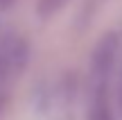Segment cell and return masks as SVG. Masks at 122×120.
Listing matches in <instances>:
<instances>
[{
  "label": "cell",
  "instance_id": "cell-1",
  "mask_svg": "<svg viewBox=\"0 0 122 120\" xmlns=\"http://www.w3.org/2000/svg\"><path fill=\"white\" fill-rule=\"evenodd\" d=\"M27 59H30V48L25 39L9 34L7 39L0 41V89L7 91V84L25 70Z\"/></svg>",
  "mask_w": 122,
  "mask_h": 120
},
{
  "label": "cell",
  "instance_id": "cell-2",
  "mask_svg": "<svg viewBox=\"0 0 122 120\" xmlns=\"http://www.w3.org/2000/svg\"><path fill=\"white\" fill-rule=\"evenodd\" d=\"M120 52V39L118 34L109 32L100 39L91 57V77H111L115 68V59Z\"/></svg>",
  "mask_w": 122,
  "mask_h": 120
},
{
  "label": "cell",
  "instance_id": "cell-3",
  "mask_svg": "<svg viewBox=\"0 0 122 120\" xmlns=\"http://www.w3.org/2000/svg\"><path fill=\"white\" fill-rule=\"evenodd\" d=\"M109 79L111 77H91V104H88V120H118L109 98Z\"/></svg>",
  "mask_w": 122,
  "mask_h": 120
},
{
  "label": "cell",
  "instance_id": "cell-4",
  "mask_svg": "<svg viewBox=\"0 0 122 120\" xmlns=\"http://www.w3.org/2000/svg\"><path fill=\"white\" fill-rule=\"evenodd\" d=\"M63 5H66V0H41L39 2V11H41V16H52Z\"/></svg>",
  "mask_w": 122,
  "mask_h": 120
},
{
  "label": "cell",
  "instance_id": "cell-5",
  "mask_svg": "<svg viewBox=\"0 0 122 120\" xmlns=\"http://www.w3.org/2000/svg\"><path fill=\"white\" fill-rule=\"evenodd\" d=\"M115 107H118V113L122 116V70L118 77V84H115Z\"/></svg>",
  "mask_w": 122,
  "mask_h": 120
},
{
  "label": "cell",
  "instance_id": "cell-6",
  "mask_svg": "<svg viewBox=\"0 0 122 120\" xmlns=\"http://www.w3.org/2000/svg\"><path fill=\"white\" fill-rule=\"evenodd\" d=\"M7 102H9V93L5 89H0V113L5 111V107H7Z\"/></svg>",
  "mask_w": 122,
  "mask_h": 120
},
{
  "label": "cell",
  "instance_id": "cell-7",
  "mask_svg": "<svg viewBox=\"0 0 122 120\" xmlns=\"http://www.w3.org/2000/svg\"><path fill=\"white\" fill-rule=\"evenodd\" d=\"M11 2H14V0H0V9H7V7H11Z\"/></svg>",
  "mask_w": 122,
  "mask_h": 120
}]
</instances>
